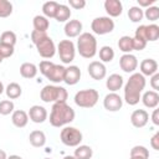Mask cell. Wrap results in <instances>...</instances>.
Segmentation results:
<instances>
[{
    "label": "cell",
    "instance_id": "cell-1",
    "mask_svg": "<svg viewBox=\"0 0 159 159\" xmlns=\"http://www.w3.org/2000/svg\"><path fill=\"white\" fill-rule=\"evenodd\" d=\"M147 81L143 75L134 72L129 76L127 83L124 84V101L129 106H135L139 103L142 92L145 88Z\"/></svg>",
    "mask_w": 159,
    "mask_h": 159
},
{
    "label": "cell",
    "instance_id": "cell-2",
    "mask_svg": "<svg viewBox=\"0 0 159 159\" xmlns=\"http://www.w3.org/2000/svg\"><path fill=\"white\" fill-rule=\"evenodd\" d=\"M76 113L67 103H53L50 113V124L56 128H61L63 125L70 124L75 120Z\"/></svg>",
    "mask_w": 159,
    "mask_h": 159
},
{
    "label": "cell",
    "instance_id": "cell-3",
    "mask_svg": "<svg viewBox=\"0 0 159 159\" xmlns=\"http://www.w3.org/2000/svg\"><path fill=\"white\" fill-rule=\"evenodd\" d=\"M31 41L36 46L39 55L43 58H52L56 53V45L53 40L46 32H39L32 30Z\"/></svg>",
    "mask_w": 159,
    "mask_h": 159
},
{
    "label": "cell",
    "instance_id": "cell-4",
    "mask_svg": "<svg viewBox=\"0 0 159 159\" xmlns=\"http://www.w3.org/2000/svg\"><path fill=\"white\" fill-rule=\"evenodd\" d=\"M77 51L83 58H92L97 53V40L91 32H82L77 40Z\"/></svg>",
    "mask_w": 159,
    "mask_h": 159
},
{
    "label": "cell",
    "instance_id": "cell-5",
    "mask_svg": "<svg viewBox=\"0 0 159 159\" xmlns=\"http://www.w3.org/2000/svg\"><path fill=\"white\" fill-rule=\"evenodd\" d=\"M68 97L67 89L56 84H47L40 92V98L45 103H66Z\"/></svg>",
    "mask_w": 159,
    "mask_h": 159
},
{
    "label": "cell",
    "instance_id": "cell-6",
    "mask_svg": "<svg viewBox=\"0 0 159 159\" xmlns=\"http://www.w3.org/2000/svg\"><path fill=\"white\" fill-rule=\"evenodd\" d=\"M40 72L51 82L53 83H60L63 82V76H65V70L66 67L62 65H56L48 60H43L39 65Z\"/></svg>",
    "mask_w": 159,
    "mask_h": 159
},
{
    "label": "cell",
    "instance_id": "cell-7",
    "mask_svg": "<svg viewBox=\"0 0 159 159\" xmlns=\"http://www.w3.org/2000/svg\"><path fill=\"white\" fill-rule=\"evenodd\" d=\"M99 99V93L94 88L81 89L75 94V103L81 108H93Z\"/></svg>",
    "mask_w": 159,
    "mask_h": 159
},
{
    "label": "cell",
    "instance_id": "cell-8",
    "mask_svg": "<svg viewBox=\"0 0 159 159\" xmlns=\"http://www.w3.org/2000/svg\"><path fill=\"white\" fill-rule=\"evenodd\" d=\"M60 139L67 147H77L81 144L83 135L82 132L76 127H65L63 129H61Z\"/></svg>",
    "mask_w": 159,
    "mask_h": 159
},
{
    "label": "cell",
    "instance_id": "cell-9",
    "mask_svg": "<svg viewBox=\"0 0 159 159\" xmlns=\"http://www.w3.org/2000/svg\"><path fill=\"white\" fill-rule=\"evenodd\" d=\"M91 30L96 35H107L114 30V21L108 16H99L92 20Z\"/></svg>",
    "mask_w": 159,
    "mask_h": 159
},
{
    "label": "cell",
    "instance_id": "cell-10",
    "mask_svg": "<svg viewBox=\"0 0 159 159\" xmlns=\"http://www.w3.org/2000/svg\"><path fill=\"white\" fill-rule=\"evenodd\" d=\"M57 52L60 56V60L70 65L76 56V46L71 40H61L57 45Z\"/></svg>",
    "mask_w": 159,
    "mask_h": 159
},
{
    "label": "cell",
    "instance_id": "cell-11",
    "mask_svg": "<svg viewBox=\"0 0 159 159\" xmlns=\"http://www.w3.org/2000/svg\"><path fill=\"white\" fill-rule=\"evenodd\" d=\"M103 107L108 112H117L123 107V99L119 94L111 92V93L106 94V97L103 99Z\"/></svg>",
    "mask_w": 159,
    "mask_h": 159
},
{
    "label": "cell",
    "instance_id": "cell-12",
    "mask_svg": "<svg viewBox=\"0 0 159 159\" xmlns=\"http://www.w3.org/2000/svg\"><path fill=\"white\" fill-rule=\"evenodd\" d=\"M119 67L125 73H134L138 67V60L132 53H123L119 58Z\"/></svg>",
    "mask_w": 159,
    "mask_h": 159
},
{
    "label": "cell",
    "instance_id": "cell-13",
    "mask_svg": "<svg viewBox=\"0 0 159 159\" xmlns=\"http://www.w3.org/2000/svg\"><path fill=\"white\" fill-rule=\"evenodd\" d=\"M87 71H88V75L96 81L103 80L107 75V68H106L104 63H102L101 61H92L88 65Z\"/></svg>",
    "mask_w": 159,
    "mask_h": 159
},
{
    "label": "cell",
    "instance_id": "cell-14",
    "mask_svg": "<svg viewBox=\"0 0 159 159\" xmlns=\"http://www.w3.org/2000/svg\"><path fill=\"white\" fill-rule=\"evenodd\" d=\"M81 80V70L78 66L70 65L65 70V76H63V82L68 86H75Z\"/></svg>",
    "mask_w": 159,
    "mask_h": 159
},
{
    "label": "cell",
    "instance_id": "cell-15",
    "mask_svg": "<svg viewBox=\"0 0 159 159\" xmlns=\"http://www.w3.org/2000/svg\"><path fill=\"white\" fill-rule=\"evenodd\" d=\"M29 119L32 120L34 123H43L46 119H47V111L45 107L42 106H39V104H35L32 107H30L29 109Z\"/></svg>",
    "mask_w": 159,
    "mask_h": 159
},
{
    "label": "cell",
    "instance_id": "cell-16",
    "mask_svg": "<svg viewBox=\"0 0 159 159\" xmlns=\"http://www.w3.org/2000/svg\"><path fill=\"white\" fill-rule=\"evenodd\" d=\"M149 120V114L145 109H135L130 114V123L135 128H143Z\"/></svg>",
    "mask_w": 159,
    "mask_h": 159
},
{
    "label": "cell",
    "instance_id": "cell-17",
    "mask_svg": "<svg viewBox=\"0 0 159 159\" xmlns=\"http://www.w3.org/2000/svg\"><path fill=\"white\" fill-rule=\"evenodd\" d=\"M82 27H83L82 22L80 20L75 19V20H68L66 22L63 31H65V35L67 37L72 39V37H77V36H80L82 34Z\"/></svg>",
    "mask_w": 159,
    "mask_h": 159
},
{
    "label": "cell",
    "instance_id": "cell-18",
    "mask_svg": "<svg viewBox=\"0 0 159 159\" xmlns=\"http://www.w3.org/2000/svg\"><path fill=\"white\" fill-rule=\"evenodd\" d=\"M139 70H140V75L145 76H153L154 73L158 72V62L154 58H145L140 62L139 65Z\"/></svg>",
    "mask_w": 159,
    "mask_h": 159
},
{
    "label": "cell",
    "instance_id": "cell-19",
    "mask_svg": "<svg viewBox=\"0 0 159 159\" xmlns=\"http://www.w3.org/2000/svg\"><path fill=\"white\" fill-rule=\"evenodd\" d=\"M104 10L108 14V17H118L123 11V5L119 0H106Z\"/></svg>",
    "mask_w": 159,
    "mask_h": 159
},
{
    "label": "cell",
    "instance_id": "cell-20",
    "mask_svg": "<svg viewBox=\"0 0 159 159\" xmlns=\"http://www.w3.org/2000/svg\"><path fill=\"white\" fill-rule=\"evenodd\" d=\"M140 99H142L143 104L150 109L157 108L159 104V94L155 91H145L143 93V96L140 97Z\"/></svg>",
    "mask_w": 159,
    "mask_h": 159
},
{
    "label": "cell",
    "instance_id": "cell-21",
    "mask_svg": "<svg viewBox=\"0 0 159 159\" xmlns=\"http://www.w3.org/2000/svg\"><path fill=\"white\" fill-rule=\"evenodd\" d=\"M124 84V81H123V77L118 73H112L107 80H106V87L107 89H109L111 92H117L119 91Z\"/></svg>",
    "mask_w": 159,
    "mask_h": 159
},
{
    "label": "cell",
    "instance_id": "cell-22",
    "mask_svg": "<svg viewBox=\"0 0 159 159\" xmlns=\"http://www.w3.org/2000/svg\"><path fill=\"white\" fill-rule=\"evenodd\" d=\"M11 122L17 128H24L29 123V116L22 109H16L11 113Z\"/></svg>",
    "mask_w": 159,
    "mask_h": 159
},
{
    "label": "cell",
    "instance_id": "cell-23",
    "mask_svg": "<svg viewBox=\"0 0 159 159\" xmlns=\"http://www.w3.org/2000/svg\"><path fill=\"white\" fill-rule=\"evenodd\" d=\"M39 72V68L35 63H31V62H24L21 66H20V75L24 77V78H35L36 75Z\"/></svg>",
    "mask_w": 159,
    "mask_h": 159
},
{
    "label": "cell",
    "instance_id": "cell-24",
    "mask_svg": "<svg viewBox=\"0 0 159 159\" xmlns=\"http://www.w3.org/2000/svg\"><path fill=\"white\" fill-rule=\"evenodd\" d=\"M29 142L35 148H41L46 144V135L42 130H32L29 135Z\"/></svg>",
    "mask_w": 159,
    "mask_h": 159
},
{
    "label": "cell",
    "instance_id": "cell-25",
    "mask_svg": "<svg viewBox=\"0 0 159 159\" xmlns=\"http://www.w3.org/2000/svg\"><path fill=\"white\" fill-rule=\"evenodd\" d=\"M32 25H34V30L39 31V32H46L50 27V21L47 17H45L43 15H36L32 20Z\"/></svg>",
    "mask_w": 159,
    "mask_h": 159
},
{
    "label": "cell",
    "instance_id": "cell-26",
    "mask_svg": "<svg viewBox=\"0 0 159 159\" xmlns=\"http://www.w3.org/2000/svg\"><path fill=\"white\" fill-rule=\"evenodd\" d=\"M5 93H6V97L9 99H16L22 94V88L19 83L11 82L5 87Z\"/></svg>",
    "mask_w": 159,
    "mask_h": 159
},
{
    "label": "cell",
    "instance_id": "cell-27",
    "mask_svg": "<svg viewBox=\"0 0 159 159\" xmlns=\"http://www.w3.org/2000/svg\"><path fill=\"white\" fill-rule=\"evenodd\" d=\"M93 155V150L89 145H77L73 153V157L76 159H91Z\"/></svg>",
    "mask_w": 159,
    "mask_h": 159
},
{
    "label": "cell",
    "instance_id": "cell-28",
    "mask_svg": "<svg viewBox=\"0 0 159 159\" xmlns=\"http://www.w3.org/2000/svg\"><path fill=\"white\" fill-rule=\"evenodd\" d=\"M71 17V10L67 5H63V4H58V7H57V11H56V15H55V19L57 22H67L68 19Z\"/></svg>",
    "mask_w": 159,
    "mask_h": 159
},
{
    "label": "cell",
    "instance_id": "cell-29",
    "mask_svg": "<svg viewBox=\"0 0 159 159\" xmlns=\"http://www.w3.org/2000/svg\"><path fill=\"white\" fill-rule=\"evenodd\" d=\"M118 48L123 53H130L133 51V37L130 36H122L118 40Z\"/></svg>",
    "mask_w": 159,
    "mask_h": 159
},
{
    "label": "cell",
    "instance_id": "cell-30",
    "mask_svg": "<svg viewBox=\"0 0 159 159\" xmlns=\"http://www.w3.org/2000/svg\"><path fill=\"white\" fill-rule=\"evenodd\" d=\"M57 7H58V2H56V1H46L42 5V14H43V16L47 17V19H51V17L55 19Z\"/></svg>",
    "mask_w": 159,
    "mask_h": 159
},
{
    "label": "cell",
    "instance_id": "cell-31",
    "mask_svg": "<svg viewBox=\"0 0 159 159\" xmlns=\"http://www.w3.org/2000/svg\"><path fill=\"white\" fill-rule=\"evenodd\" d=\"M99 58L101 62H112L114 58V50L111 46H102L99 48Z\"/></svg>",
    "mask_w": 159,
    "mask_h": 159
},
{
    "label": "cell",
    "instance_id": "cell-32",
    "mask_svg": "<svg viewBox=\"0 0 159 159\" xmlns=\"http://www.w3.org/2000/svg\"><path fill=\"white\" fill-rule=\"evenodd\" d=\"M128 17L132 22H140L144 17V12L143 9H140L139 6H132L128 10Z\"/></svg>",
    "mask_w": 159,
    "mask_h": 159
},
{
    "label": "cell",
    "instance_id": "cell-33",
    "mask_svg": "<svg viewBox=\"0 0 159 159\" xmlns=\"http://www.w3.org/2000/svg\"><path fill=\"white\" fill-rule=\"evenodd\" d=\"M145 36L148 41H157L159 39V26L155 24L145 25Z\"/></svg>",
    "mask_w": 159,
    "mask_h": 159
},
{
    "label": "cell",
    "instance_id": "cell-34",
    "mask_svg": "<svg viewBox=\"0 0 159 159\" xmlns=\"http://www.w3.org/2000/svg\"><path fill=\"white\" fill-rule=\"evenodd\" d=\"M130 157L142 158V159H149V150L144 145H134L130 149Z\"/></svg>",
    "mask_w": 159,
    "mask_h": 159
},
{
    "label": "cell",
    "instance_id": "cell-35",
    "mask_svg": "<svg viewBox=\"0 0 159 159\" xmlns=\"http://www.w3.org/2000/svg\"><path fill=\"white\" fill-rule=\"evenodd\" d=\"M16 34L12 32V31H4L0 36V43H6V45H10V46H15L16 43Z\"/></svg>",
    "mask_w": 159,
    "mask_h": 159
},
{
    "label": "cell",
    "instance_id": "cell-36",
    "mask_svg": "<svg viewBox=\"0 0 159 159\" xmlns=\"http://www.w3.org/2000/svg\"><path fill=\"white\" fill-rule=\"evenodd\" d=\"M15 109V104L11 99H4L0 102V114L1 116H9Z\"/></svg>",
    "mask_w": 159,
    "mask_h": 159
},
{
    "label": "cell",
    "instance_id": "cell-37",
    "mask_svg": "<svg viewBox=\"0 0 159 159\" xmlns=\"http://www.w3.org/2000/svg\"><path fill=\"white\" fill-rule=\"evenodd\" d=\"M144 17L149 21H157L159 19V7L158 6H149L145 10H143Z\"/></svg>",
    "mask_w": 159,
    "mask_h": 159
},
{
    "label": "cell",
    "instance_id": "cell-38",
    "mask_svg": "<svg viewBox=\"0 0 159 159\" xmlns=\"http://www.w3.org/2000/svg\"><path fill=\"white\" fill-rule=\"evenodd\" d=\"M12 14V4L7 0H0V17H7Z\"/></svg>",
    "mask_w": 159,
    "mask_h": 159
},
{
    "label": "cell",
    "instance_id": "cell-39",
    "mask_svg": "<svg viewBox=\"0 0 159 159\" xmlns=\"http://www.w3.org/2000/svg\"><path fill=\"white\" fill-rule=\"evenodd\" d=\"M14 52H15L14 46H10V45H6V43H0V56L2 58L11 57L14 55Z\"/></svg>",
    "mask_w": 159,
    "mask_h": 159
},
{
    "label": "cell",
    "instance_id": "cell-40",
    "mask_svg": "<svg viewBox=\"0 0 159 159\" xmlns=\"http://www.w3.org/2000/svg\"><path fill=\"white\" fill-rule=\"evenodd\" d=\"M134 39L137 40H143L147 42V36H145V25H140L137 27L135 32H134Z\"/></svg>",
    "mask_w": 159,
    "mask_h": 159
},
{
    "label": "cell",
    "instance_id": "cell-41",
    "mask_svg": "<svg viewBox=\"0 0 159 159\" xmlns=\"http://www.w3.org/2000/svg\"><path fill=\"white\" fill-rule=\"evenodd\" d=\"M147 46V42L143 40H137L133 37V51H142Z\"/></svg>",
    "mask_w": 159,
    "mask_h": 159
},
{
    "label": "cell",
    "instance_id": "cell-42",
    "mask_svg": "<svg viewBox=\"0 0 159 159\" xmlns=\"http://www.w3.org/2000/svg\"><path fill=\"white\" fill-rule=\"evenodd\" d=\"M68 4L71 7L76 9V10H81L86 6V1L84 0H68Z\"/></svg>",
    "mask_w": 159,
    "mask_h": 159
},
{
    "label": "cell",
    "instance_id": "cell-43",
    "mask_svg": "<svg viewBox=\"0 0 159 159\" xmlns=\"http://www.w3.org/2000/svg\"><path fill=\"white\" fill-rule=\"evenodd\" d=\"M150 86L153 88V91H158L159 89V73H154L153 76H150Z\"/></svg>",
    "mask_w": 159,
    "mask_h": 159
},
{
    "label": "cell",
    "instance_id": "cell-44",
    "mask_svg": "<svg viewBox=\"0 0 159 159\" xmlns=\"http://www.w3.org/2000/svg\"><path fill=\"white\" fill-rule=\"evenodd\" d=\"M150 145H152V148H153L154 150H159V132H157V133L152 137V139H150Z\"/></svg>",
    "mask_w": 159,
    "mask_h": 159
},
{
    "label": "cell",
    "instance_id": "cell-45",
    "mask_svg": "<svg viewBox=\"0 0 159 159\" xmlns=\"http://www.w3.org/2000/svg\"><path fill=\"white\" fill-rule=\"evenodd\" d=\"M157 0H138V6L142 9V7H149V6H153V4H155Z\"/></svg>",
    "mask_w": 159,
    "mask_h": 159
},
{
    "label": "cell",
    "instance_id": "cell-46",
    "mask_svg": "<svg viewBox=\"0 0 159 159\" xmlns=\"http://www.w3.org/2000/svg\"><path fill=\"white\" fill-rule=\"evenodd\" d=\"M152 122L154 125H159V109H157V108H154V111H153Z\"/></svg>",
    "mask_w": 159,
    "mask_h": 159
},
{
    "label": "cell",
    "instance_id": "cell-47",
    "mask_svg": "<svg viewBox=\"0 0 159 159\" xmlns=\"http://www.w3.org/2000/svg\"><path fill=\"white\" fill-rule=\"evenodd\" d=\"M0 159H7V155H6L5 150H2V149H0Z\"/></svg>",
    "mask_w": 159,
    "mask_h": 159
},
{
    "label": "cell",
    "instance_id": "cell-48",
    "mask_svg": "<svg viewBox=\"0 0 159 159\" xmlns=\"http://www.w3.org/2000/svg\"><path fill=\"white\" fill-rule=\"evenodd\" d=\"M7 159H22L20 155H16V154H12L10 157H7Z\"/></svg>",
    "mask_w": 159,
    "mask_h": 159
},
{
    "label": "cell",
    "instance_id": "cell-49",
    "mask_svg": "<svg viewBox=\"0 0 159 159\" xmlns=\"http://www.w3.org/2000/svg\"><path fill=\"white\" fill-rule=\"evenodd\" d=\"M5 92V87H4V84H2V82L0 81V94H2Z\"/></svg>",
    "mask_w": 159,
    "mask_h": 159
},
{
    "label": "cell",
    "instance_id": "cell-50",
    "mask_svg": "<svg viewBox=\"0 0 159 159\" xmlns=\"http://www.w3.org/2000/svg\"><path fill=\"white\" fill-rule=\"evenodd\" d=\"M63 159H76V158H75L73 155H66V157H65Z\"/></svg>",
    "mask_w": 159,
    "mask_h": 159
},
{
    "label": "cell",
    "instance_id": "cell-51",
    "mask_svg": "<svg viewBox=\"0 0 159 159\" xmlns=\"http://www.w3.org/2000/svg\"><path fill=\"white\" fill-rule=\"evenodd\" d=\"M129 159H142V158H135V157H130Z\"/></svg>",
    "mask_w": 159,
    "mask_h": 159
},
{
    "label": "cell",
    "instance_id": "cell-52",
    "mask_svg": "<svg viewBox=\"0 0 159 159\" xmlns=\"http://www.w3.org/2000/svg\"><path fill=\"white\" fill-rule=\"evenodd\" d=\"M2 60H4V58H2V57H1V56H0V63H1V62H2Z\"/></svg>",
    "mask_w": 159,
    "mask_h": 159
},
{
    "label": "cell",
    "instance_id": "cell-53",
    "mask_svg": "<svg viewBox=\"0 0 159 159\" xmlns=\"http://www.w3.org/2000/svg\"><path fill=\"white\" fill-rule=\"evenodd\" d=\"M43 159H51V158H43Z\"/></svg>",
    "mask_w": 159,
    "mask_h": 159
}]
</instances>
